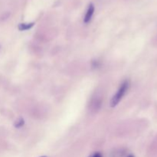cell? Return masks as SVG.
<instances>
[{
  "instance_id": "cell-1",
  "label": "cell",
  "mask_w": 157,
  "mask_h": 157,
  "mask_svg": "<svg viewBox=\"0 0 157 157\" xmlns=\"http://www.w3.org/2000/svg\"><path fill=\"white\" fill-rule=\"evenodd\" d=\"M128 87H129L128 81H124V82L121 84L119 90H118L117 92L115 94L114 96L112 98L111 101H110V106H111L112 107H116V106L119 104V102L121 101L123 97L124 96V94H126L127 90H128Z\"/></svg>"
},
{
  "instance_id": "cell-3",
  "label": "cell",
  "mask_w": 157,
  "mask_h": 157,
  "mask_svg": "<svg viewBox=\"0 0 157 157\" xmlns=\"http://www.w3.org/2000/svg\"><path fill=\"white\" fill-rule=\"evenodd\" d=\"M34 22H31V23H21V24L18 25V29L20 31H25V30H29V29H32V27L34 26Z\"/></svg>"
},
{
  "instance_id": "cell-7",
  "label": "cell",
  "mask_w": 157,
  "mask_h": 157,
  "mask_svg": "<svg viewBox=\"0 0 157 157\" xmlns=\"http://www.w3.org/2000/svg\"><path fill=\"white\" fill-rule=\"evenodd\" d=\"M41 157H46V156H41Z\"/></svg>"
},
{
  "instance_id": "cell-6",
  "label": "cell",
  "mask_w": 157,
  "mask_h": 157,
  "mask_svg": "<svg viewBox=\"0 0 157 157\" xmlns=\"http://www.w3.org/2000/svg\"><path fill=\"white\" fill-rule=\"evenodd\" d=\"M127 157H134V156H133V155H130V156H128Z\"/></svg>"
},
{
  "instance_id": "cell-5",
  "label": "cell",
  "mask_w": 157,
  "mask_h": 157,
  "mask_svg": "<svg viewBox=\"0 0 157 157\" xmlns=\"http://www.w3.org/2000/svg\"><path fill=\"white\" fill-rule=\"evenodd\" d=\"M90 157H103V156H102V155H101V153H95L94 154H93L92 156H90Z\"/></svg>"
},
{
  "instance_id": "cell-4",
  "label": "cell",
  "mask_w": 157,
  "mask_h": 157,
  "mask_svg": "<svg viewBox=\"0 0 157 157\" xmlns=\"http://www.w3.org/2000/svg\"><path fill=\"white\" fill-rule=\"evenodd\" d=\"M23 125H24V120H23L22 118H20L19 120H18V121L15 122V127H17V128H20V127H22Z\"/></svg>"
},
{
  "instance_id": "cell-2",
  "label": "cell",
  "mask_w": 157,
  "mask_h": 157,
  "mask_svg": "<svg viewBox=\"0 0 157 157\" xmlns=\"http://www.w3.org/2000/svg\"><path fill=\"white\" fill-rule=\"evenodd\" d=\"M94 6L93 4H90L88 6V9L87 10V12L85 14V16H84V23H88L91 20L92 16L94 15Z\"/></svg>"
}]
</instances>
